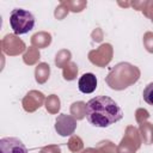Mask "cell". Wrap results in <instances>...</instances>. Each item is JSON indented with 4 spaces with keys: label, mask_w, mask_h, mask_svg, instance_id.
I'll use <instances>...</instances> for the list:
<instances>
[{
    "label": "cell",
    "mask_w": 153,
    "mask_h": 153,
    "mask_svg": "<svg viewBox=\"0 0 153 153\" xmlns=\"http://www.w3.org/2000/svg\"><path fill=\"white\" fill-rule=\"evenodd\" d=\"M76 128V121L73 116L61 114L56 118L55 123V130L61 135V136H69L74 133Z\"/></svg>",
    "instance_id": "3"
},
{
    "label": "cell",
    "mask_w": 153,
    "mask_h": 153,
    "mask_svg": "<svg viewBox=\"0 0 153 153\" xmlns=\"http://www.w3.org/2000/svg\"><path fill=\"white\" fill-rule=\"evenodd\" d=\"M78 88L81 93H92L97 88V78L93 73H85L79 78Z\"/></svg>",
    "instance_id": "5"
},
{
    "label": "cell",
    "mask_w": 153,
    "mask_h": 153,
    "mask_svg": "<svg viewBox=\"0 0 153 153\" xmlns=\"http://www.w3.org/2000/svg\"><path fill=\"white\" fill-rule=\"evenodd\" d=\"M0 153H29L26 146L18 137L0 139Z\"/></svg>",
    "instance_id": "4"
},
{
    "label": "cell",
    "mask_w": 153,
    "mask_h": 153,
    "mask_svg": "<svg viewBox=\"0 0 153 153\" xmlns=\"http://www.w3.org/2000/svg\"><path fill=\"white\" fill-rule=\"evenodd\" d=\"M85 116L90 124L106 128L123 118L121 106L108 96H97L85 105Z\"/></svg>",
    "instance_id": "1"
},
{
    "label": "cell",
    "mask_w": 153,
    "mask_h": 153,
    "mask_svg": "<svg viewBox=\"0 0 153 153\" xmlns=\"http://www.w3.org/2000/svg\"><path fill=\"white\" fill-rule=\"evenodd\" d=\"M143 100L149 104V105H153V82L148 84L145 88H143Z\"/></svg>",
    "instance_id": "6"
},
{
    "label": "cell",
    "mask_w": 153,
    "mask_h": 153,
    "mask_svg": "<svg viewBox=\"0 0 153 153\" xmlns=\"http://www.w3.org/2000/svg\"><path fill=\"white\" fill-rule=\"evenodd\" d=\"M10 24L16 35H24L33 29L35 17L27 10L14 8L10 14Z\"/></svg>",
    "instance_id": "2"
}]
</instances>
